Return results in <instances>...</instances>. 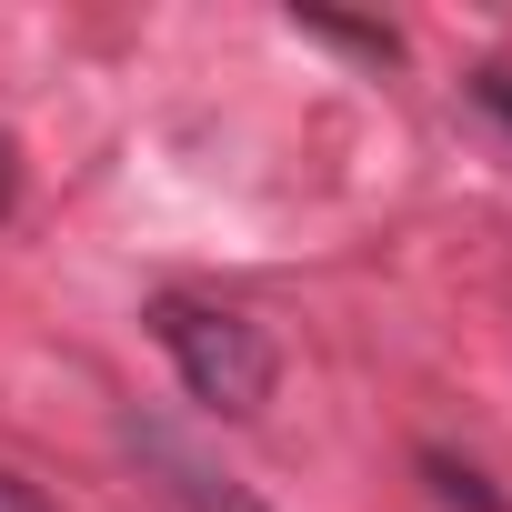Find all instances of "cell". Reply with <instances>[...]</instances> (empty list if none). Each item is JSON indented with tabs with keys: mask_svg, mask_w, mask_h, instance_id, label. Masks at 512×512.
Returning a JSON list of instances; mask_svg holds the SVG:
<instances>
[{
	"mask_svg": "<svg viewBox=\"0 0 512 512\" xmlns=\"http://www.w3.org/2000/svg\"><path fill=\"white\" fill-rule=\"evenodd\" d=\"M151 332H161V352H171L181 392H191V402H211V412H262V402H272V382H282L272 332L251 322V312L201 302V292H161V302H151Z\"/></svg>",
	"mask_w": 512,
	"mask_h": 512,
	"instance_id": "6da1fadb",
	"label": "cell"
},
{
	"mask_svg": "<svg viewBox=\"0 0 512 512\" xmlns=\"http://www.w3.org/2000/svg\"><path fill=\"white\" fill-rule=\"evenodd\" d=\"M131 452H141V472H161V492L181 502V512H262V502H251L231 472H211L171 422H131Z\"/></svg>",
	"mask_w": 512,
	"mask_h": 512,
	"instance_id": "7a4b0ae2",
	"label": "cell"
},
{
	"mask_svg": "<svg viewBox=\"0 0 512 512\" xmlns=\"http://www.w3.org/2000/svg\"><path fill=\"white\" fill-rule=\"evenodd\" d=\"M292 31H302V41H332V51H352V61H382V71L402 61V31H392V21H332V11H302Z\"/></svg>",
	"mask_w": 512,
	"mask_h": 512,
	"instance_id": "3957f363",
	"label": "cell"
},
{
	"mask_svg": "<svg viewBox=\"0 0 512 512\" xmlns=\"http://www.w3.org/2000/svg\"><path fill=\"white\" fill-rule=\"evenodd\" d=\"M462 91H472V101H482V111H492V121L512 131V71H502V61H492V71H472Z\"/></svg>",
	"mask_w": 512,
	"mask_h": 512,
	"instance_id": "277c9868",
	"label": "cell"
},
{
	"mask_svg": "<svg viewBox=\"0 0 512 512\" xmlns=\"http://www.w3.org/2000/svg\"><path fill=\"white\" fill-rule=\"evenodd\" d=\"M11 201H21V141L0 131V221H11Z\"/></svg>",
	"mask_w": 512,
	"mask_h": 512,
	"instance_id": "5b68a950",
	"label": "cell"
},
{
	"mask_svg": "<svg viewBox=\"0 0 512 512\" xmlns=\"http://www.w3.org/2000/svg\"><path fill=\"white\" fill-rule=\"evenodd\" d=\"M0 512H51V502H41V492H31V482L11 472V462H0Z\"/></svg>",
	"mask_w": 512,
	"mask_h": 512,
	"instance_id": "8992f818",
	"label": "cell"
}]
</instances>
